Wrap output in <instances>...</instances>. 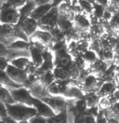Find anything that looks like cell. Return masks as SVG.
I'll use <instances>...</instances> for the list:
<instances>
[{"label":"cell","mask_w":119,"mask_h":123,"mask_svg":"<svg viewBox=\"0 0 119 123\" xmlns=\"http://www.w3.org/2000/svg\"><path fill=\"white\" fill-rule=\"evenodd\" d=\"M8 115H10L17 123L29 122L30 118L37 114L36 108L34 105H28L21 103L7 105Z\"/></svg>","instance_id":"6da1fadb"},{"label":"cell","mask_w":119,"mask_h":123,"mask_svg":"<svg viewBox=\"0 0 119 123\" xmlns=\"http://www.w3.org/2000/svg\"><path fill=\"white\" fill-rule=\"evenodd\" d=\"M21 20L19 8L11 5H4L1 7L0 23L8 24H18Z\"/></svg>","instance_id":"7a4b0ae2"},{"label":"cell","mask_w":119,"mask_h":123,"mask_svg":"<svg viewBox=\"0 0 119 123\" xmlns=\"http://www.w3.org/2000/svg\"><path fill=\"white\" fill-rule=\"evenodd\" d=\"M60 18V10L58 7H52V8L40 20L39 29L50 31L55 26H57Z\"/></svg>","instance_id":"3957f363"},{"label":"cell","mask_w":119,"mask_h":123,"mask_svg":"<svg viewBox=\"0 0 119 123\" xmlns=\"http://www.w3.org/2000/svg\"><path fill=\"white\" fill-rule=\"evenodd\" d=\"M10 92L13 95V98L16 103H21L28 105H33L35 97L32 95L29 88L25 86H21L19 88H16L13 90H10Z\"/></svg>","instance_id":"277c9868"},{"label":"cell","mask_w":119,"mask_h":123,"mask_svg":"<svg viewBox=\"0 0 119 123\" xmlns=\"http://www.w3.org/2000/svg\"><path fill=\"white\" fill-rule=\"evenodd\" d=\"M42 100L45 101L56 112V114L67 110L68 101L62 95H48L43 98Z\"/></svg>","instance_id":"5b68a950"},{"label":"cell","mask_w":119,"mask_h":123,"mask_svg":"<svg viewBox=\"0 0 119 123\" xmlns=\"http://www.w3.org/2000/svg\"><path fill=\"white\" fill-rule=\"evenodd\" d=\"M6 72L7 73V75L11 77L15 82H17L18 84L24 86L25 83L28 81L29 75L24 69L18 68V67H16V66L9 63L7 65V68H6Z\"/></svg>","instance_id":"8992f818"},{"label":"cell","mask_w":119,"mask_h":123,"mask_svg":"<svg viewBox=\"0 0 119 123\" xmlns=\"http://www.w3.org/2000/svg\"><path fill=\"white\" fill-rule=\"evenodd\" d=\"M30 40H36L43 43L44 45L48 47V49H52V46L54 44V39L52 37L50 31L42 30V29H37L36 33L30 37Z\"/></svg>","instance_id":"52a82bcc"},{"label":"cell","mask_w":119,"mask_h":123,"mask_svg":"<svg viewBox=\"0 0 119 123\" xmlns=\"http://www.w3.org/2000/svg\"><path fill=\"white\" fill-rule=\"evenodd\" d=\"M18 24L29 37H31L36 33V31L39 28V22L31 16L23 20H21Z\"/></svg>","instance_id":"ba28073f"},{"label":"cell","mask_w":119,"mask_h":123,"mask_svg":"<svg viewBox=\"0 0 119 123\" xmlns=\"http://www.w3.org/2000/svg\"><path fill=\"white\" fill-rule=\"evenodd\" d=\"M36 108L37 110V114L43 116L45 117H47L48 119L56 115V112L52 109L45 101H43L42 99H39V98H35L34 101V105H33Z\"/></svg>","instance_id":"9c48e42d"},{"label":"cell","mask_w":119,"mask_h":123,"mask_svg":"<svg viewBox=\"0 0 119 123\" xmlns=\"http://www.w3.org/2000/svg\"><path fill=\"white\" fill-rule=\"evenodd\" d=\"M74 26L80 31H89L91 26L90 15H88L84 12L77 13L74 19Z\"/></svg>","instance_id":"30bf717a"},{"label":"cell","mask_w":119,"mask_h":123,"mask_svg":"<svg viewBox=\"0 0 119 123\" xmlns=\"http://www.w3.org/2000/svg\"><path fill=\"white\" fill-rule=\"evenodd\" d=\"M109 66H110L109 63H107L106 62H104L103 60L99 58L94 63L89 65L88 68H89L90 74H94L97 77H102L103 74L107 71V69L109 68Z\"/></svg>","instance_id":"8fae6325"},{"label":"cell","mask_w":119,"mask_h":123,"mask_svg":"<svg viewBox=\"0 0 119 123\" xmlns=\"http://www.w3.org/2000/svg\"><path fill=\"white\" fill-rule=\"evenodd\" d=\"M29 90L31 93H32V95L35 98L43 99L45 97L50 95L48 91V88L41 81H38V82H36V83L32 84L29 87Z\"/></svg>","instance_id":"7c38bea8"},{"label":"cell","mask_w":119,"mask_h":123,"mask_svg":"<svg viewBox=\"0 0 119 123\" xmlns=\"http://www.w3.org/2000/svg\"><path fill=\"white\" fill-rule=\"evenodd\" d=\"M117 87H118V83H117L116 80L104 81L97 92L100 95V97H108L115 91V89Z\"/></svg>","instance_id":"4fadbf2b"},{"label":"cell","mask_w":119,"mask_h":123,"mask_svg":"<svg viewBox=\"0 0 119 123\" xmlns=\"http://www.w3.org/2000/svg\"><path fill=\"white\" fill-rule=\"evenodd\" d=\"M36 6L37 4L36 2V0H27L23 5H22L19 8L20 14H21V20H23V19H25L27 17H30L31 14L33 13V11L35 10V8H36Z\"/></svg>","instance_id":"5bb4252c"},{"label":"cell","mask_w":119,"mask_h":123,"mask_svg":"<svg viewBox=\"0 0 119 123\" xmlns=\"http://www.w3.org/2000/svg\"><path fill=\"white\" fill-rule=\"evenodd\" d=\"M0 82H1V86L6 87L8 90H13V89L22 86V85L18 84L17 82H15L14 80L7 75L6 70H0Z\"/></svg>","instance_id":"9a60e30c"},{"label":"cell","mask_w":119,"mask_h":123,"mask_svg":"<svg viewBox=\"0 0 119 123\" xmlns=\"http://www.w3.org/2000/svg\"><path fill=\"white\" fill-rule=\"evenodd\" d=\"M52 7H53V6H52L51 3L37 5L36 8H35V10L33 11V13L31 14V17H33L34 19H36L37 21H40V20L51 9Z\"/></svg>","instance_id":"2e32d148"},{"label":"cell","mask_w":119,"mask_h":123,"mask_svg":"<svg viewBox=\"0 0 119 123\" xmlns=\"http://www.w3.org/2000/svg\"><path fill=\"white\" fill-rule=\"evenodd\" d=\"M42 50H40L39 49H37L34 46H30V54H31V60L35 63V65L36 67H40L42 65V63L44 62V56H43Z\"/></svg>","instance_id":"e0dca14e"},{"label":"cell","mask_w":119,"mask_h":123,"mask_svg":"<svg viewBox=\"0 0 119 123\" xmlns=\"http://www.w3.org/2000/svg\"><path fill=\"white\" fill-rule=\"evenodd\" d=\"M105 32L106 31L104 29L103 25L101 23L91 24V26L89 28V34H90L91 39H100Z\"/></svg>","instance_id":"ac0fdd59"},{"label":"cell","mask_w":119,"mask_h":123,"mask_svg":"<svg viewBox=\"0 0 119 123\" xmlns=\"http://www.w3.org/2000/svg\"><path fill=\"white\" fill-rule=\"evenodd\" d=\"M57 25H58L64 33H66L67 31L70 30L71 28H73L74 26V22H73L72 20H70L66 15L60 14V18H59V21H58V24H57Z\"/></svg>","instance_id":"d6986e66"},{"label":"cell","mask_w":119,"mask_h":123,"mask_svg":"<svg viewBox=\"0 0 119 123\" xmlns=\"http://www.w3.org/2000/svg\"><path fill=\"white\" fill-rule=\"evenodd\" d=\"M53 73L56 79L58 80H68V81L71 80V76L65 67L56 65L55 68L53 69Z\"/></svg>","instance_id":"ffe728a7"},{"label":"cell","mask_w":119,"mask_h":123,"mask_svg":"<svg viewBox=\"0 0 119 123\" xmlns=\"http://www.w3.org/2000/svg\"><path fill=\"white\" fill-rule=\"evenodd\" d=\"M114 55L115 53H114L113 49H101V50L99 52V58L112 65Z\"/></svg>","instance_id":"44dd1931"},{"label":"cell","mask_w":119,"mask_h":123,"mask_svg":"<svg viewBox=\"0 0 119 123\" xmlns=\"http://www.w3.org/2000/svg\"><path fill=\"white\" fill-rule=\"evenodd\" d=\"M0 101L1 103H4L6 105H11L16 103V101L13 98V95L7 88L1 86V95H0Z\"/></svg>","instance_id":"7402d4cb"},{"label":"cell","mask_w":119,"mask_h":123,"mask_svg":"<svg viewBox=\"0 0 119 123\" xmlns=\"http://www.w3.org/2000/svg\"><path fill=\"white\" fill-rule=\"evenodd\" d=\"M31 58L30 57H18V58H15L9 61V63L14 65L18 68H21V69H26L27 66L31 63Z\"/></svg>","instance_id":"603a6c76"},{"label":"cell","mask_w":119,"mask_h":123,"mask_svg":"<svg viewBox=\"0 0 119 123\" xmlns=\"http://www.w3.org/2000/svg\"><path fill=\"white\" fill-rule=\"evenodd\" d=\"M77 2L84 13L88 15H91L93 13L95 5V2L93 0H77Z\"/></svg>","instance_id":"cb8c5ba5"},{"label":"cell","mask_w":119,"mask_h":123,"mask_svg":"<svg viewBox=\"0 0 119 123\" xmlns=\"http://www.w3.org/2000/svg\"><path fill=\"white\" fill-rule=\"evenodd\" d=\"M66 69L68 70V72L71 76V80H77L81 75L82 70L80 69V67L76 64V62L74 61H73L70 65L67 66Z\"/></svg>","instance_id":"d4e9b609"},{"label":"cell","mask_w":119,"mask_h":123,"mask_svg":"<svg viewBox=\"0 0 119 123\" xmlns=\"http://www.w3.org/2000/svg\"><path fill=\"white\" fill-rule=\"evenodd\" d=\"M39 75H40V81H41L46 87H48L51 83H53V82L56 80V77L54 76L53 71L44 72V73H41V74H39Z\"/></svg>","instance_id":"484cf974"},{"label":"cell","mask_w":119,"mask_h":123,"mask_svg":"<svg viewBox=\"0 0 119 123\" xmlns=\"http://www.w3.org/2000/svg\"><path fill=\"white\" fill-rule=\"evenodd\" d=\"M85 99L87 101L88 106H89V107H93V106L98 105L101 97H100V95L98 94V92H89V93L86 94Z\"/></svg>","instance_id":"4316f807"},{"label":"cell","mask_w":119,"mask_h":123,"mask_svg":"<svg viewBox=\"0 0 119 123\" xmlns=\"http://www.w3.org/2000/svg\"><path fill=\"white\" fill-rule=\"evenodd\" d=\"M31 43L30 41L24 40V39H17L14 42H12L7 48L14 49H30Z\"/></svg>","instance_id":"83f0119b"},{"label":"cell","mask_w":119,"mask_h":123,"mask_svg":"<svg viewBox=\"0 0 119 123\" xmlns=\"http://www.w3.org/2000/svg\"><path fill=\"white\" fill-rule=\"evenodd\" d=\"M82 55H83L85 61L87 62V63L89 64V66L91 65L92 63H94L99 59V54L95 51H93V50H91V49H89L87 51H85Z\"/></svg>","instance_id":"f1b7e54d"},{"label":"cell","mask_w":119,"mask_h":123,"mask_svg":"<svg viewBox=\"0 0 119 123\" xmlns=\"http://www.w3.org/2000/svg\"><path fill=\"white\" fill-rule=\"evenodd\" d=\"M48 122L52 123H62V122H68V116H67V110L62 111L59 114H56L54 117L48 119Z\"/></svg>","instance_id":"f546056e"},{"label":"cell","mask_w":119,"mask_h":123,"mask_svg":"<svg viewBox=\"0 0 119 123\" xmlns=\"http://www.w3.org/2000/svg\"><path fill=\"white\" fill-rule=\"evenodd\" d=\"M75 107L78 110L79 113H81V114L86 113V111H87L88 108H89L86 99H85V98H82V99L75 100Z\"/></svg>","instance_id":"4dcf8cb0"},{"label":"cell","mask_w":119,"mask_h":123,"mask_svg":"<svg viewBox=\"0 0 119 123\" xmlns=\"http://www.w3.org/2000/svg\"><path fill=\"white\" fill-rule=\"evenodd\" d=\"M104 11H105V6L101 5V4H98V3H95V5H94V10H93L92 15H94L98 19H100V20H102Z\"/></svg>","instance_id":"1f68e13d"},{"label":"cell","mask_w":119,"mask_h":123,"mask_svg":"<svg viewBox=\"0 0 119 123\" xmlns=\"http://www.w3.org/2000/svg\"><path fill=\"white\" fill-rule=\"evenodd\" d=\"M101 41L100 39H91L90 41V44H89V49L95 51L99 54V52L101 50Z\"/></svg>","instance_id":"d6a6232c"},{"label":"cell","mask_w":119,"mask_h":123,"mask_svg":"<svg viewBox=\"0 0 119 123\" xmlns=\"http://www.w3.org/2000/svg\"><path fill=\"white\" fill-rule=\"evenodd\" d=\"M98 106L100 108V110H105V109L112 106V104L109 100V97H101L100 102L98 104Z\"/></svg>","instance_id":"836d02e7"},{"label":"cell","mask_w":119,"mask_h":123,"mask_svg":"<svg viewBox=\"0 0 119 123\" xmlns=\"http://www.w3.org/2000/svg\"><path fill=\"white\" fill-rule=\"evenodd\" d=\"M29 123H48V118L39 114H36L32 118H30Z\"/></svg>","instance_id":"e575fe53"},{"label":"cell","mask_w":119,"mask_h":123,"mask_svg":"<svg viewBox=\"0 0 119 123\" xmlns=\"http://www.w3.org/2000/svg\"><path fill=\"white\" fill-rule=\"evenodd\" d=\"M0 105H1V111H0V119H1V118H4V117L8 116V111H7V107L6 104L1 103Z\"/></svg>","instance_id":"d590c367"},{"label":"cell","mask_w":119,"mask_h":123,"mask_svg":"<svg viewBox=\"0 0 119 123\" xmlns=\"http://www.w3.org/2000/svg\"><path fill=\"white\" fill-rule=\"evenodd\" d=\"M0 62H1V64H0V70H6L7 65L9 64V61L7 60V58L5 57V56H1Z\"/></svg>","instance_id":"8d00e7d4"},{"label":"cell","mask_w":119,"mask_h":123,"mask_svg":"<svg viewBox=\"0 0 119 123\" xmlns=\"http://www.w3.org/2000/svg\"><path fill=\"white\" fill-rule=\"evenodd\" d=\"M0 121L2 123H17V121L10 115H8L7 117H4V118H1Z\"/></svg>","instance_id":"74e56055"},{"label":"cell","mask_w":119,"mask_h":123,"mask_svg":"<svg viewBox=\"0 0 119 123\" xmlns=\"http://www.w3.org/2000/svg\"><path fill=\"white\" fill-rule=\"evenodd\" d=\"M62 1H63V0H52L51 4L53 7H59L60 5L61 4Z\"/></svg>","instance_id":"f35d334b"},{"label":"cell","mask_w":119,"mask_h":123,"mask_svg":"<svg viewBox=\"0 0 119 123\" xmlns=\"http://www.w3.org/2000/svg\"><path fill=\"white\" fill-rule=\"evenodd\" d=\"M52 0H36L37 5H42V4H48L51 3Z\"/></svg>","instance_id":"ab89813d"},{"label":"cell","mask_w":119,"mask_h":123,"mask_svg":"<svg viewBox=\"0 0 119 123\" xmlns=\"http://www.w3.org/2000/svg\"><path fill=\"white\" fill-rule=\"evenodd\" d=\"M10 2V0H1V7L4 6V5H7Z\"/></svg>","instance_id":"60d3db41"},{"label":"cell","mask_w":119,"mask_h":123,"mask_svg":"<svg viewBox=\"0 0 119 123\" xmlns=\"http://www.w3.org/2000/svg\"><path fill=\"white\" fill-rule=\"evenodd\" d=\"M109 2H111V3H113V4H115V5L119 6V0H109Z\"/></svg>","instance_id":"b9f144b4"}]
</instances>
